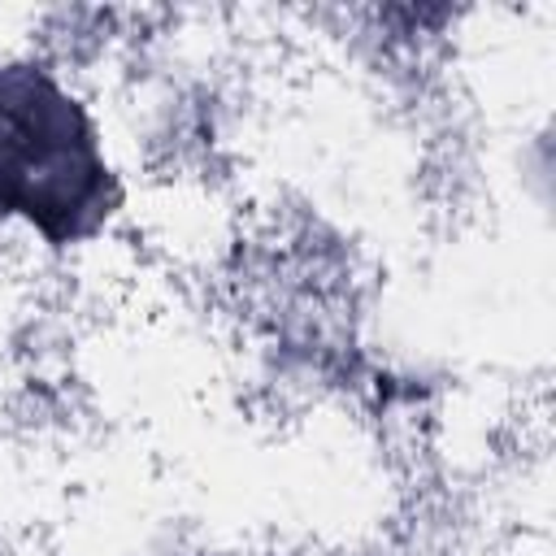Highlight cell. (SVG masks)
I'll return each instance as SVG.
<instances>
[{"instance_id": "6da1fadb", "label": "cell", "mask_w": 556, "mask_h": 556, "mask_svg": "<svg viewBox=\"0 0 556 556\" xmlns=\"http://www.w3.org/2000/svg\"><path fill=\"white\" fill-rule=\"evenodd\" d=\"M122 200L104 126L78 83L52 56H0V226L74 252L113 226Z\"/></svg>"}]
</instances>
